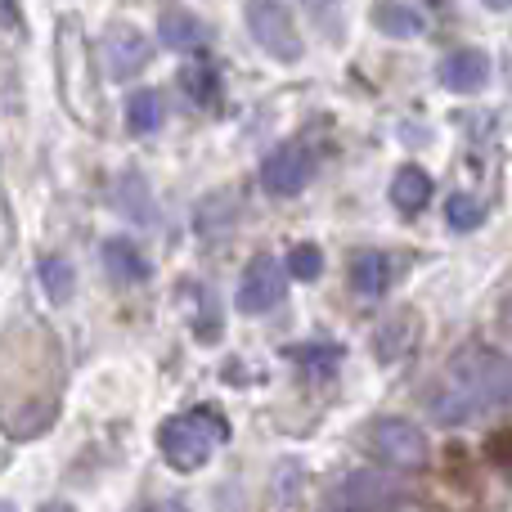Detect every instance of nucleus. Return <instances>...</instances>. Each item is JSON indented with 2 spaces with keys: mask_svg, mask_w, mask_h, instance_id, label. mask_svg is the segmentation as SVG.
Listing matches in <instances>:
<instances>
[{
  "mask_svg": "<svg viewBox=\"0 0 512 512\" xmlns=\"http://www.w3.org/2000/svg\"><path fill=\"white\" fill-rule=\"evenodd\" d=\"M432 418L445 427H463L481 414L512 409V360L499 351H463L432 387Z\"/></svg>",
  "mask_w": 512,
  "mask_h": 512,
  "instance_id": "obj_1",
  "label": "nucleus"
},
{
  "mask_svg": "<svg viewBox=\"0 0 512 512\" xmlns=\"http://www.w3.org/2000/svg\"><path fill=\"white\" fill-rule=\"evenodd\" d=\"M230 436L225 418H216L212 409H194V414H176L162 423L158 450L176 472H198L216 454V445Z\"/></svg>",
  "mask_w": 512,
  "mask_h": 512,
  "instance_id": "obj_2",
  "label": "nucleus"
},
{
  "mask_svg": "<svg viewBox=\"0 0 512 512\" xmlns=\"http://www.w3.org/2000/svg\"><path fill=\"white\" fill-rule=\"evenodd\" d=\"M396 504H405V486L391 481V477H382V472H373V468L333 481L328 495H324L328 512H387Z\"/></svg>",
  "mask_w": 512,
  "mask_h": 512,
  "instance_id": "obj_3",
  "label": "nucleus"
},
{
  "mask_svg": "<svg viewBox=\"0 0 512 512\" xmlns=\"http://www.w3.org/2000/svg\"><path fill=\"white\" fill-rule=\"evenodd\" d=\"M364 445H369L373 459L396 472H414L427 463V436L409 418H378L369 427V436H364Z\"/></svg>",
  "mask_w": 512,
  "mask_h": 512,
  "instance_id": "obj_4",
  "label": "nucleus"
},
{
  "mask_svg": "<svg viewBox=\"0 0 512 512\" xmlns=\"http://www.w3.org/2000/svg\"><path fill=\"white\" fill-rule=\"evenodd\" d=\"M248 27L256 36L265 54H274L279 63H297L301 59V36H297V23H292V9L279 5V0H252L248 5Z\"/></svg>",
  "mask_w": 512,
  "mask_h": 512,
  "instance_id": "obj_5",
  "label": "nucleus"
},
{
  "mask_svg": "<svg viewBox=\"0 0 512 512\" xmlns=\"http://www.w3.org/2000/svg\"><path fill=\"white\" fill-rule=\"evenodd\" d=\"M283 288H288V270H283V261H274V256H256L239 279V310L243 315H261V310H270L274 301L283 297Z\"/></svg>",
  "mask_w": 512,
  "mask_h": 512,
  "instance_id": "obj_6",
  "label": "nucleus"
},
{
  "mask_svg": "<svg viewBox=\"0 0 512 512\" xmlns=\"http://www.w3.org/2000/svg\"><path fill=\"white\" fill-rule=\"evenodd\" d=\"M261 180H265V189L270 194H301L306 189V180H310V153H306V144H297V140H283L279 149L270 153V158L261 162Z\"/></svg>",
  "mask_w": 512,
  "mask_h": 512,
  "instance_id": "obj_7",
  "label": "nucleus"
},
{
  "mask_svg": "<svg viewBox=\"0 0 512 512\" xmlns=\"http://www.w3.org/2000/svg\"><path fill=\"white\" fill-rule=\"evenodd\" d=\"M104 68H108V77H135V72L149 63V54H153V45H149V36L140 32V27H113V32L104 36Z\"/></svg>",
  "mask_w": 512,
  "mask_h": 512,
  "instance_id": "obj_8",
  "label": "nucleus"
},
{
  "mask_svg": "<svg viewBox=\"0 0 512 512\" xmlns=\"http://www.w3.org/2000/svg\"><path fill=\"white\" fill-rule=\"evenodd\" d=\"M490 81V59L481 50H454L441 59V86L454 95H477Z\"/></svg>",
  "mask_w": 512,
  "mask_h": 512,
  "instance_id": "obj_9",
  "label": "nucleus"
},
{
  "mask_svg": "<svg viewBox=\"0 0 512 512\" xmlns=\"http://www.w3.org/2000/svg\"><path fill=\"white\" fill-rule=\"evenodd\" d=\"M158 36L167 50H194V45L207 41V23L198 14H189V9H167L158 18Z\"/></svg>",
  "mask_w": 512,
  "mask_h": 512,
  "instance_id": "obj_10",
  "label": "nucleus"
},
{
  "mask_svg": "<svg viewBox=\"0 0 512 512\" xmlns=\"http://www.w3.org/2000/svg\"><path fill=\"white\" fill-rule=\"evenodd\" d=\"M391 203L405 216H418L432 203V176H427L423 167H400L396 180H391Z\"/></svg>",
  "mask_w": 512,
  "mask_h": 512,
  "instance_id": "obj_11",
  "label": "nucleus"
},
{
  "mask_svg": "<svg viewBox=\"0 0 512 512\" xmlns=\"http://www.w3.org/2000/svg\"><path fill=\"white\" fill-rule=\"evenodd\" d=\"M104 270L113 274L117 283H144L149 279V261L135 248L131 239H108L104 243Z\"/></svg>",
  "mask_w": 512,
  "mask_h": 512,
  "instance_id": "obj_12",
  "label": "nucleus"
},
{
  "mask_svg": "<svg viewBox=\"0 0 512 512\" xmlns=\"http://www.w3.org/2000/svg\"><path fill=\"white\" fill-rule=\"evenodd\" d=\"M351 283L360 297H382L391 283V261L382 252H360L351 261Z\"/></svg>",
  "mask_w": 512,
  "mask_h": 512,
  "instance_id": "obj_13",
  "label": "nucleus"
},
{
  "mask_svg": "<svg viewBox=\"0 0 512 512\" xmlns=\"http://www.w3.org/2000/svg\"><path fill=\"white\" fill-rule=\"evenodd\" d=\"M373 23L382 27L387 36H418L427 27V18H423V9H414V5H378L373 9Z\"/></svg>",
  "mask_w": 512,
  "mask_h": 512,
  "instance_id": "obj_14",
  "label": "nucleus"
},
{
  "mask_svg": "<svg viewBox=\"0 0 512 512\" xmlns=\"http://www.w3.org/2000/svg\"><path fill=\"white\" fill-rule=\"evenodd\" d=\"M126 126H131L135 135H149L162 126V95L158 90H135L131 99H126Z\"/></svg>",
  "mask_w": 512,
  "mask_h": 512,
  "instance_id": "obj_15",
  "label": "nucleus"
},
{
  "mask_svg": "<svg viewBox=\"0 0 512 512\" xmlns=\"http://www.w3.org/2000/svg\"><path fill=\"white\" fill-rule=\"evenodd\" d=\"M41 283H45V297L63 306V301L72 297V288H77L72 261H63V256H45V261H41Z\"/></svg>",
  "mask_w": 512,
  "mask_h": 512,
  "instance_id": "obj_16",
  "label": "nucleus"
},
{
  "mask_svg": "<svg viewBox=\"0 0 512 512\" xmlns=\"http://www.w3.org/2000/svg\"><path fill=\"white\" fill-rule=\"evenodd\" d=\"M180 86L189 90L194 104H216V95H221V72H216L212 63H194V68L180 72Z\"/></svg>",
  "mask_w": 512,
  "mask_h": 512,
  "instance_id": "obj_17",
  "label": "nucleus"
},
{
  "mask_svg": "<svg viewBox=\"0 0 512 512\" xmlns=\"http://www.w3.org/2000/svg\"><path fill=\"white\" fill-rule=\"evenodd\" d=\"M117 207H122V212H131L135 221H153L149 189H144L140 176H122V185H117Z\"/></svg>",
  "mask_w": 512,
  "mask_h": 512,
  "instance_id": "obj_18",
  "label": "nucleus"
},
{
  "mask_svg": "<svg viewBox=\"0 0 512 512\" xmlns=\"http://www.w3.org/2000/svg\"><path fill=\"white\" fill-rule=\"evenodd\" d=\"M481 216H486V207H481L472 194H450V203H445V221H450V230H477Z\"/></svg>",
  "mask_w": 512,
  "mask_h": 512,
  "instance_id": "obj_19",
  "label": "nucleus"
},
{
  "mask_svg": "<svg viewBox=\"0 0 512 512\" xmlns=\"http://www.w3.org/2000/svg\"><path fill=\"white\" fill-rule=\"evenodd\" d=\"M283 270L292 274V279H319V270H324V252L315 248V243H297V248L288 252V265Z\"/></svg>",
  "mask_w": 512,
  "mask_h": 512,
  "instance_id": "obj_20",
  "label": "nucleus"
},
{
  "mask_svg": "<svg viewBox=\"0 0 512 512\" xmlns=\"http://www.w3.org/2000/svg\"><path fill=\"white\" fill-rule=\"evenodd\" d=\"M288 360H297V364H333V360H342V351L337 346H292L288 351Z\"/></svg>",
  "mask_w": 512,
  "mask_h": 512,
  "instance_id": "obj_21",
  "label": "nucleus"
},
{
  "mask_svg": "<svg viewBox=\"0 0 512 512\" xmlns=\"http://www.w3.org/2000/svg\"><path fill=\"white\" fill-rule=\"evenodd\" d=\"M140 512H185V504H176V499H162V504H149Z\"/></svg>",
  "mask_w": 512,
  "mask_h": 512,
  "instance_id": "obj_22",
  "label": "nucleus"
},
{
  "mask_svg": "<svg viewBox=\"0 0 512 512\" xmlns=\"http://www.w3.org/2000/svg\"><path fill=\"white\" fill-rule=\"evenodd\" d=\"M36 512H77V508H72V504H41Z\"/></svg>",
  "mask_w": 512,
  "mask_h": 512,
  "instance_id": "obj_23",
  "label": "nucleus"
},
{
  "mask_svg": "<svg viewBox=\"0 0 512 512\" xmlns=\"http://www.w3.org/2000/svg\"><path fill=\"white\" fill-rule=\"evenodd\" d=\"M504 328H508V333H512V297L504 301Z\"/></svg>",
  "mask_w": 512,
  "mask_h": 512,
  "instance_id": "obj_24",
  "label": "nucleus"
},
{
  "mask_svg": "<svg viewBox=\"0 0 512 512\" xmlns=\"http://www.w3.org/2000/svg\"><path fill=\"white\" fill-rule=\"evenodd\" d=\"M0 512H14V504H0Z\"/></svg>",
  "mask_w": 512,
  "mask_h": 512,
  "instance_id": "obj_25",
  "label": "nucleus"
}]
</instances>
